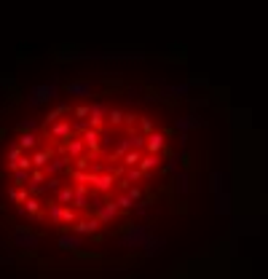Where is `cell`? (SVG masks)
<instances>
[{"label": "cell", "mask_w": 268, "mask_h": 279, "mask_svg": "<svg viewBox=\"0 0 268 279\" xmlns=\"http://www.w3.org/2000/svg\"><path fill=\"white\" fill-rule=\"evenodd\" d=\"M159 164H161V156H153V153H145V156L140 159V169H143L145 175L151 172V169H156Z\"/></svg>", "instance_id": "obj_25"}, {"label": "cell", "mask_w": 268, "mask_h": 279, "mask_svg": "<svg viewBox=\"0 0 268 279\" xmlns=\"http://www.w3.org/2000/svg\"><path fill=\"white\" fill-rule=\"evenodd\" d=\"M73 196H75V191L70 188V185H62V188L57 191V199H54V201L62 204V207H70V204H73Z\"/></svg>", "instance_id": "obj_23"}, {"label": "cell", "mask_w": 268, "mask_h": 279, "mask_svg": "<svg viewBox=\"0 0 268 279\" xmlns=\"http://www.w3.org/2000/svg\"><path fill=\"white\" fill-rule=\"evenodd\" d=\"M164 148H167V137H164V131H153V134L145 140V151L153 153V156H159Z\"/></svg>", "instance_id": "obj_13"}, {"label": "cell", "mask_w": 268, "mask_h": 279, "mask_svg": "<svg viewBox=\"0 0 268 279\" xmlns=\"http://www.w3.org/2000/svg\"><path fill=\"white\" fill-rule=\"evenodd\" d=\"M46 131H49V137L51 140H59V143H67L70 137H73V121H57V123H51V126H46Z\"/></svg>", "instance_id": "obj_7"}, {"label": "cell", "mask_w": 268, "mask_h": 279, "mask_svg": "<svg viewBox=\"0 0 268 279\" xmlns=\"http://www.w3.org/2000/svg\"><path fill=\"white\" fill-rule=\"evenodd\" d=\"M153 239V226H143V223H134L118 236V247L123 250H143V247Z\"/></svg>", "instance_id": "obj_1"}, {"label": "cell", "mask_w": 268, "mask_h": 279, "mask_svg": "<svg viewBox=\"0 0 268 279\" xmlns=\"http://www.w3.org/2000/svg\"><path fill=\"white\" fill-rule=\"evenodd\" d=\"M180 161H185V153H172L169 161L164 164V172H167V175H177L180 172Z\"/></svg>", "instance_id": "obj_24"}, {"label": "cell", "mask_w": 268, "mask_h": 279, "mask_svg": "<svg viewBox=\"0 0 268 279\" xmlns=\"http://www.w3.org/2000/svg\"><path fill=\"white\" fill-rule=\"evenodd\" d=\"M199 126H204V118H201V115H196V113H188V115H183V118L175 121V129L180 131V134H188L191 129H199Z\"/></svg>", "instance_id": "obj_9"}, {"label": "cell", "mask_w": 268, "mask_h": 279, "mask_svg": "<svg viewBox=\"0 0 268 279\" xmlns=\"http://www.w3.org/2000/svg\"><path fill=\"white\" fill-rule=\"evenodd\" d=\"M41 188H43V193H57L62 188V180L59 177H46V183L41 185Z\"/></svg>", "instance_id": "obj_29"}, {"label": "cell", "mask_w": 268, "mask_h": 279, "mask_svg": "<svg viewBox=\"0 0 268 279\" xmlns=\"http://www.w3.org/2000/svg\"><path fill=\"white\" fill-rule=\"evenodd\" d=\"M22 156H25V151H22L19 145H11L9 153H6V164H19Z\"/></svg>", "instance_id": "obj_28"}, {"label": "cell", "mask_w": 268, "mask_h": 279, "mask_svg": "<svg viewBox=\"0 0 268 279\" xmlns=\"http://www.w3.org/2000/svg\"><path fill=\"white\" fill-rule=\"evenodd\" d=\"M11 242H14V247H19V250H27V252H33V250H38L41 247V236L38 234H33L27 226H17L11 231Z\"/></svg>", "instance_id": "obj_3"}, {"label": "cell", "mask_w": 268, "mask_h": 279, "mask_svg": "<svg viewBox=\"0 0 268 279\" xmlns=\"http://www.w3.org/2000/svg\"><path fill=\"white\" fill-rule=\"evenodd\" d=\"M17 131L19 134H27V131H38V121L35 118H22L17 123Z\"/></svg>", "instance_id": "obj_27"}, {"label": "cell", "mask_w": 268, "mask_h": 279, "mask_svg": "<svg viewBox=\"0 0 268 279\" xmlns=\"http://www.w3.org/2000/svg\"><path fill=\"white\" fill-rule=\"evenodd\" d=\"M73 113H75V118H89V105H78Z\"/></svg>", "instance_id": "obj_40"}, {"label": "cell", "mask_w": 268, "mask_h": 279, "mask_svg": "<svg viewBox=\"0 0 268 279\" xmlns=\"http://www.w3.org/2000/svg\"><path fill=\"white\" fill-rule=\"evenodd\" d=\"M91 185H94V191H97V193H107V191H113V185H115V177L110 175V172L94 175V177H91Z\"/></svg>", "instance_id": "obj_14"}, {"label": "cell", "mask_w": 268, "mask_h": 279, "mask_svg": "<svg viewBox=\"0 0 268 279\" xmlns=\"http://www.w3.org/2000/svg\"><path fill=\"white\" fill-rule=\"evenodd\" d=\"M54 151L51 148H43V151H33L30 153V161H33V169H46V164L51 161Z\"/></svg>", "instance_id": "obj_16"}, {"label": "cell", "mask_w": 268, "mask_h": 279, "mask_svg": "<svg viewBox=\"0 0 268 279\" xmlns=\"http://www.w3.org/2000/svg\"><path fill=\"white\" fill-rule=\"evenodd\" d=\"M38 140H41V137H38V134H35V131H27V134H19V140H17V145H19V148H22V151H35Z\"/></svg>", "instance_id": "obj_22"}, {"label": "cell", "mask_w": 268, "mask_h": 279, "mask_svg": "<svg viewBox=\"0 0 268 279\" xmlns=\"http://www.w3.org/2000/svg\"><path fill=\"white\" fill-rule=\"evenodd\" d=\"M209 180H212V193H215V196H220V193H225L223 188H225V175L223 172H212V177H209Z\"/></svg>", "instance_id": "obj_26"}, {"label": "cell", "mask_w": 268, "mask_h": 279, "mask_svg": "<svg viewBox=\"0 0 268 279\" xmlns=\"http://www.w3.org/2000/svg\"><path fill=\"white\" fill-rule=\"evenodd\" d=\"M59 91H62V86H59L57 78L46 81V83H35V86H30V91H27V105L30 107H43V105L54 102V99L59 97Z\"/></svg>", "instance_id": "obj_2"}, {"label": "cell", "mask_w": 268, "mask_h": 279, "mask_svg": "<svg viewBox=\"0 0 268 279\" xmlns=\"http://www.w3.org/2000/svg\"><path fill=\"white\" fill-rule=\"evenodd\" d=\"M65 113H70V105H65V102H59L57 107H54V110L49 113V115H46V118H43V123H46V126H51V123H57V121H62V115H65Z\"/></svg>", "instance_id": "obj_19"}, {"label": "cell", "mask_w": 268, "mask_h": 279, "mask_svg": "<svg viewBox=\"0 0 268 279\" xmlns=\"http://www.w3.org/2000/svg\"><path fill=\"white\" fill-rule=\"evenodd\" d=\"M62 223H78V218H75V209H73V207H65V215H62Z\"/></svg>", "instance_id": "obj_38"}, {"label": "cell", "mask_w": 268, "mask_h": 279, "mask_svg": "<svg viewBox=\"0 0 268 279\" xmlns=\"http://www.w3.org/2000/svg\"><path fill=\"white\" fill-rule=\"evenodd\" d=\"M65 91L70 97H91L94 94V81H89V78H75V81H70L67 86H65Z\"/></svg>", "instance_id": "obj_5"}, {"label": "cell", "mask_w": 268, "mask_h": 279, "mask_svg": "<svg viewBox=\"0 0 268 279\" xmlns=\"http://www.w3.org/2000/svg\"><path fill=\"white\" fill-rule=\"evenodd\" d=\"M30 183H33V185H43L46 183V172H43V169H33V172H30Z\"/></svg>", "instance_id": "obj_35"}, {"label": "cell", "mask_w": 268, "mask_h": 279, "mask_svg": "<svg viewBox=\"0 0 268 279\" xmlns=\"http://www.w3.org/2000/svg\"><path fill=\"white\" fill-rule=\"evenodd\" d=\"M164 247H167V239H161V236H153L151 242H148L143 247V252L148 255V258H156L159 252H164Z\"/></svg>", "instance_id": "obj_18"}, {"label": "cell", "mask_w": 268, "mask_h": 279, "mask_svg": "<svg viewBox=\"0 0 268 279\" xmlns=\"http://www.w3.org/2000/svg\"><path fill=\"white\" fill-rule=\"evenodd\" d=\"M188 94H191V83H175V86L164 83L159 97H177V99H183V97H188Z\"/></svg>", "instance_id": "obj_15"}, {"label": "cell", "mask_w": 268, "mask_h": 279, "mask_svg": "<svg viewBox=\"0 0 268 279\" xmlns=\"http://www.w3.org/2000/svg\"><path fill=\"white\" fill-rule=\"evenodd\" d=\"M67 167H70V159H67V156H59V153H57V156H51V161L46 164L43 172H46V177H59Z\"/></svg>", "instance_id": "obj_10"}, {"label": "cell", "mask_w": 268, "mask_h": 279, "mask_svg": "<svg viewBox=\"0 0 268 279\" xmlns=\"http://www.w3.org/2000/svg\"><path fill=\"white\" fill-rule=\"evenodd\" d=\"M59 156H67L70 161H78L81 156H86V145L81 137H70L65 145H59Z\"/></svg>", "instance_id": "obj_4"}, {"label": "cell", "mask_w": 268, "mask_h": 279, "mask_svg": "<svg viewBox=\"0 0 268 279\" xmlns=\"http://www.w3.org/2000/svg\"><path fill=\"white\" fill-rule=\"evenodd\" d=\"M126 196H129L134 204H137V201H143V188H137V185H131L129 191H126Z\"/></svg>", "instance_id": "obj_37"}, {"label": "cell", "mask_w": 268, "mask_h": 279, "mask_svg": "<svg viewBox=\"0 0 268 279\" xmlns=\"http://www.w3.org/2000/svg\"><path fill=\"white\" fill-rule=\"evenodd\" d=\"M228 201H231V196H228V193H220V196H217V212H220V215L228 212Z\"/></svg>", "instance_id": "obj_36"}, {"label": "cell", "mask_w": 268, "mask_h": 279, "mask_svg": "<svg viewBox=\"0 0 268 279\" xmlns=\"http://www.w3.org/2000/svg\"><path fill=\"white\" fill-rule=\"evenodd\" d=\"M46 215H49V220H54V223H62V215H65V207L62 204H57V201H46Z\"/></svg>", "instance_id": "obj_21"}, {"label": "cell", "mask_w": 268, "mask_h": 279, "mask_svg": "<svg viewBox=\"0 0 268 279\" xmlns=\"http://www.w3.org/2000/svg\"><path fill=\"white\" fill-rule=\"evenodd\" d=\"M107 118H110V126H121L123 118H126V113H123V110H118V107H113V110L107 113Z\"/></svg>", "instance_id": "obj_31"}, {"label": "cell", "mask_w": 268, "mask_h": 279, "mask_svg": "<svg viewBox=\"0 0 268 279\" xmlns=\"http://www.w3.org/2000/svg\"><path fill=\"white\" fill-rule=\"evenodd\" d=\"M115 204H118V209H134V201L126 196V193H118V196H115Z\"/></svg>", "instance_id": "obj_34"}, {"label": "cell", "mask_w": 268, "mask_h": 279, "mask_svg": "<svg viewBox=\"0 0 268 279\" xmlns=\"http://www.w3.org/2000/svg\"><path fill=\"white\" fill-rule=\"evenodd\" d=\"M110 113V107L105 105V102H94V105H89V129H102L105 126V115Z\"/></svg>", "instance_id": "obj_6"}, {"label": "cell", "mask_w": 268, "mask_h": 279, "mask_svg": "<svg viewBox=\"0 0 268 279\" xmlns=\"http://www.w3.org/2000/svg\"><path fill=\"white\" fill-rule=\"evenodd\" d=\"M22 207H25V212H27V215H38V212H41V201H38L35 196H30Z\"/></svg>", "instance_id": "obj_32"}, {"label": "cell", "mask_w": 268, "mask_h": 279, "mask_svg": "<svg viewBox=\"0 0 268 279\" xmlns=\"http://www.w3.org/2000/svg\"><path fill=\"white\" fill-rule=\"evenodd\" d=\"M134 212H137L140 218H143V215H148V201H137V204H134Z\"/></svg>", "instance_id": "obj_41"}, {"label": "cell", "mask_w": 268, "mask_h": 279, "mask_svg": "<svg viewBox=\"0 0 268 279\" xmlns=\"http://www.w3.org/2000/svg\"><path fill=\"white\" fill-rule=\"evenodd\" d=\"M143 177H145V172H143V169H140V167H131V169H129V172H126V175H123V180H126V183H129V185H131V183L143 180Z\"/></svg>", "instance_id": "obj_30"}, {"label": "cell", "mask_w": 268, "mask_h": 279, "mask_svg": "<svg viewBox=\"0 0 268 279\" xmlns=\"http://www.w3.org/2000/svg\"><path fill=\"white\" fill-rule=\"evenodd\" d=\"M188 191H191V175L183 169V172L175 175V193H177V196H185Z\"/></svg>", "instance_id": "obj_17"}, {"label": "cell", "mask_w": 268, "mask_h": 279, "mask_svg": "<svg viewBox=\"0 0 268 279\" xmlns=\"http://www.w3.org/2000/svg\"><path fill=\"white\" fill-rule=\"evenodd\" d=\"M118 212H121V209H118L115 201H105V204H102L97 212H94V218H97L99 223H110V220L118 218Z\"/></svg>", "instance_id": "obj_12"}, {"label": "cell", "mask_w": 268, "mask_h": 279, "mask_svg": "<svg viewBox=\"0 0 268 279\" xmlns=\"http://www.w3.org/2000/svg\"><path fill=\"white\" fill-rule=\"evenodd\" d=\"M9 263H14V258H0V266H9Z\"/></svg>", "instance_id": "obj_42"}, {"label": "cell", "mask_w": 268, "mask_h": 279, "mask_svg": "<svg viewBox=\"0 0 268 279\" xmlns=\"http://www.w3.org/2000/svg\"><path fill=\"white\" fill-rule=\"evenodd\" d=\"M57 247L59 250H67V252H78L83 247V236H78L75 231H65V234L57 236Z\"/></svg>", "instance_id": "obj_8"}, {"label": "cell", "mask_w": 268, "mask_h": 279, "mask_svg": "<svg viewBox=\"0 0 268 279\" xmlns=\"http://www.w3.org/2000/svg\"><path fill=\"white\" fill-rule=\"evenodd\" d=\"M140 159H143V156H140V151H129V153H126V156H123V169L126 167H137L140 164Z\"/></svg>", "instance_id": "obj_33"}, {"label": "cell", "mask_w": 268, "mask_h": 279, "mask_svg": "<svg viewBox=\"0 0 268 279\" xmlns=\"http://www.w3.org/2000/svg\"><path fill=\"white\" fill-rule=\"evenodd\" d=\"M9 199H11V204H17V207H22L25 201L30 199V193H27V188H14V185H9Z\"/></svg>", "instance_id": "obj_20"}, {"label": "cell", "mask_w": 268, "mask_h": 279, "mask_svg": "<svg viewBox=\"0 0 268 279\" xmlns=\"http://www.w3.org/2000/svg\"><path fill=\"white\" fill-rule=\"evenodd\" d=\"M140 126H143V137H151L153 131H156V129H153V121H151V118H143V123H140Z\"/></svg>", "instance_id": "obj_39"}, {"label": "cell", "mask_w": 268, "mask_h": 279, "mask_svg": "<svg viewBox=\"0 0 268 279\" xmlns=\"http://www.w3.org/2000/svg\"><path fill=\"white\" fill-rule=\"evenodd\" d=\"M73 231L78 236H97V231H99V220L97 218H83V220H78Z\"/></svg>", "instance_id": "obj_11"}]
</instances>
